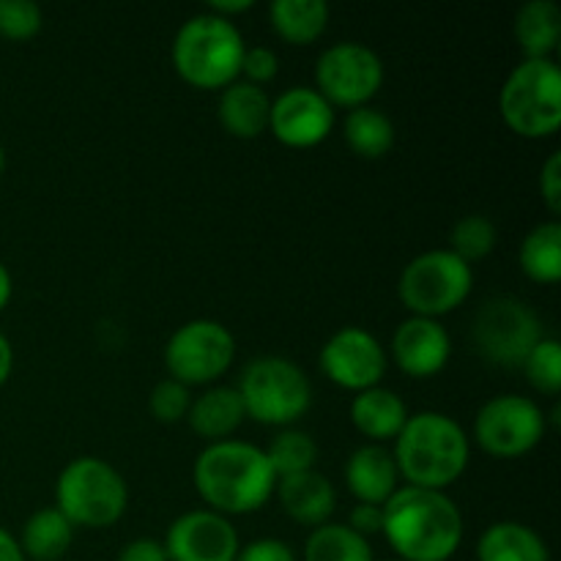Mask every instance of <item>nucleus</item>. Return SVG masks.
<instances>
[{
  "label": "nucleus",
  "mask_w": 561,
  "mask_h": 561,
  "mask_svg": "<svg viewBox=\"0 0 561 561\" xmlns=\"http://www.w3.org/2000/svg\"><path fill=\"white\" fill-rule=\"evenodd\" d=\"M499 110L518 137L542 140L561 126V75L553 58H524L504 80Z\"/></svg>",
  "instance_id": "obj_5"
},
{
  "label": "nucleus",
  "mask_w": 561,
  "mask_h": 561,
  "mask_svg": "<svg viewBox=\"0 0 561 561\" xmlns=\"http://www.w3.org/2000/svg\"><path fill=\"white\" fill-rule=\"evenodd\" d=\"M471 340L491 365L520 367L542 340V323L529 305L513 296H499L477 310Z\"/></svg>",
  "instance_id": "obj_9"
},
{
  "label": "nucleus",
  "mask_w": 561,
  "mask_h": 561,
  "mask_svg": "<svg viewBox=\"0 0 561 561\" xmlns=\"http://www.w3.org/2000/svg\"><path fill=\"white\" fill-rule=\"evenodd\" d=\"M540 195L553 217L561 214V153H551L540 170Z\"/></svg>",
  "instance_id": "obj_35"
},
{
  "label": "nucleus",
  "mask_w": 561,
  "mask_h": 561,
  "mask_svg": "<svg viewBox=\"0 0 561 561\" xmlns=\"http://www.w3.org/2000/svg\"><path fill=\"white\" fill-rule=\"evenodd\" d=\"M329 14L327 0H272L268 5L272 31L296 47L318 42L327 31Z\"/></svg>",
  "instance_id": "obj_23"
},
{
  "label": "nucleus",
  "mask_w": 561,
  "mask_h": 561,
  "mask_svg": "<svg viewBox=\"0 0 561 561\" xmlns=\"http://www.w3.org/2000/svg\"><path fill=\"white\" fill-rule=\"evenodd\" d=\"M392 458L409 485L444 493L469 466V436L453 416L438 411L409 414L394 438Z\"/></svg>",
  "instance_id": "obj_3"
},
{
  "label": "nucleus",
  "mask_w": 561,
  "mask_h": 561,
  "mask_svg": "<svg viewBox=\"0 0 561 561\" xmlns=\"http://www.w3.org/2000/svg\"><path fill=\"white\" fill-rule=\"evenodd\" d=\"M71 540H75V526L66 520V515L58 507H47L25 520L20 548L25 559L55 561L69 551Z\"/></svg>",
  "instance_id": "obj_25"
},
{
  "label": "nucleus",
  "mask_w": 561,
  "mask_h": 561,
  "mask_svg": "<svg viewBox=\"0 0 561 561\" xmlns=\"http://www.w3.org/2000/svg\"><path fill=\"white\" fill-rule=\"evenodd\" d=\"M190 387L173 381V378H164L157 387L151 389V398H148V409H151L153 420L162 422V425H175V422L186 420L190 414Z\"/></svg>",
  "instance_id": "obj_32"
},
{
  "label": "nucleus",
  "mask_w": 561,
  "mask_h": 561,
  "mask_svg": "<svg viewBox=\"0 0 561 561\" xmlns=\"http://www.w3.org/2000/svg\"><path fill=\"white\" fill-rule=\"evenodd\" d=\"M334 129V107L316 88H288L272 102L268 131L288 148H312Z\"/></svg>",
  "instance_id": "obj_15"
},
{
  "label": "nucleus",
  "mask_w": 561,
  "mask_h": 561,
  "mask_svg": "<svg viewBox=\"0 0 561 561\" xmlns=\"http://www.w3.org/2000/svg\"><path fill=\"white\" fill-rule=\"evenodd\" d=\"M348 526L362 537L376 535L383 526V510L376 507V504H356V507L351 510Z\"/></svg>",
  "instance_id": "obj_37"
},
{
  "label": "nucleus",
  "mask_w": 561,
  "mask_h": 561,
  "mask_svg": "<svg viewBox=\"0 0 561 561\" xmlns=\"http://www.w3.org/2000/svg\"><path fill=\"white\" fill-rule=\"evenodd\" d=\"M3 168H5V151L3 146H0V173H3Z\"/></svg>",
  "instance_id": "obj_43"
},
{
  "label": "nucleus",
  "mask_w": 561,
  "mask_h": 561,
  "mask_svg": "<svg viewBox=\"0 0 561 561\" xmlns=\"http://www.w3.org/2000/svg\"><path fill=\"white\" fill-rule=\"evenodd\" d=\"M323 376L351 392H365L381 383L387 354L381 343L362 327H345L327 340L318 356Z\"/></svg>",
  "instance_id": "obj_13"
},
{
  "label": "nucleus",
  "mask_w": 561,
  "mask_h": 561,
  "mask_svg": "<svg viewBox=\"0 0 561 561\" xmlns=\"http://www.w3.org/2000/svg\"><path fill=\"white\" fill-rule=\"evenodd\" d=\"M244 38L233 20L217 14L190 16L173 42V66L184 82L201 91H219L239 80Z\"/></svg>",
  "instance_id": "obj_4"
},
{
  "label": "nucleus",
  "mask_w": 561,
  "mask_h": 561,
  "mask_svg": "<svg viewBox=\"0 0 561 561\" xmlns=\"http://www.w3.org/2000/svg\"><path fill=\"white\" fill-rule=\"evenodd\" d=\"M471 283H474V272L469 263H463L449 250H431L416 255L403 268L398 296L411 316L438 321L469 299Z\"/></svg>",
  "instance_id": "obj_8"
},
{
  "label": "nucleus",
  "mask_w": 561,
  "mask_h": 561,
  "mask_svg": "<svg viewBox=\"0 0 561 561\" xmlns=\"http://www.w3.org/2000/svg\"><path fill=\"white\" fill-rule=\"evenodd\" d=\"M252 0H211L208 3V14H217L222 20H230L236 14H244V11L252 9Z\"/></svg>",
  "instance_id": "obj_39"
},
{
  "label": "nucleus",
  "mask_w": 561,
  "mask_h": 561,
  "mask_svg": "<svg viewBox=\"0 0 561 561\" xmlns=\"http://www.w3.org/2000/svg\"><path fill=\"white\" fill-rule=\"evenodd\" d=\"M277 496L288 518H294L301 526H318L329 524L337 504V493L329 477L312 471H301V474L283 477L277 480Z\"/></svg>",
  "instance_id": "obj_18"
},
{
  "label": "nucleus",
  "mask_w": 561,
  "mask_h": 561,
  "mask_svg": "<svg viewBox=\"0 0 561 561\" xmlns=\"http://www.w3.org/2000/svg\"><path fill=\"white\" fill-rule=\"evenodd\" d=\"M236 359V340L219 321L197 318L173 332L164 345L170 378L184 387H201L222 378Z\"/></svg>",
  "instance_id": "obj_10"
},
{
  "label": "nucleus",
  "mask_w": 561,
  "mask_h": 561,
  "mask_svg": "<svg viewBox=\"0 0 561 561\" xmlns=\"http://www.w3.org/2000/svg\"><path fill=\"white\" fill-rule=\"evenodd\" d=\"M381 82V58L359 42L332 44L316 64V91L332 107H367Z\"/></svg>",
  "instance_id": "obj_11"
},
{
  "label": "nucleus",
  "mask_w": 561,
  "mask_h": 561,
  "mask_svg": "<svg viewBox=\"0 0 561 561\" xmlns=\"http://www.w3.org/2000/svg\"><path fill=\"white\" fill-rule=\"evenodd\" d=\"M236 389H239L247 416L261 425H294L312 403L307 373L296 362L279 359V356H263L247 365Z\"/></svg>",
  "instance_id": "obj_7"
},
{
  "label": "nucleus",
  "mask_w": 561,
  "mask_h": 561,
  "mask_svg": "<svg viewBox=\"0 0 561 561\" xmlns=\"http://www.w3.org/2000/svg\"><path fill=\"white\" fill-rule=\"evenodd\" d=\"M11 367H14V351H11L9 340H5L3 334H0V387H3V383L9 381Z\"/></svg>",
  "instance_id": "obj_41"
},
{
  "label": "nucleus",
  "mask_w": 561,
  "mask_h": 561,
  "mask_svg": "<svg viewBox=\"0 0 561 561\" xmlns=\"http://www.w3.org/2000/svg\"><path fill=\"white\" fill-rule=\"evenodd\" d=\"M170 561H233L239 553V531L214 510H192L173 520L164 537Z\"/></svg>",
  "instance_id": "obj_14"
},
{
  "label": "nucleus",
  "mask_w": 561,
  "mask_h": 561,
  "mask_svg": "<svg viewBox=\"0 0 561 561\" xmlns=\"http://www.w3.org/2000/svg\"><path fill=\"white\" fill-rule=\"evenodd\" d=\"M118 561H170L164 553L162 542L151 540V537H140V540H131L129 546H124V551L118 553Z\"/></svg>",
  "instance_id": "obj_38"
},
{
  "label": "nucleus",
  "mask_w": 561,
  "mask_h": 561,
  "mask_svg": "<svg viewBox=\"0 0 561 561\" xmlns=\"http://www.w3.org/2000/svg\"><path fill=\"white\" fill-rule=\"evenodd\" d=\"M195 488L214 513L228 518L261 510L277 491V474L263 449L228 438L197 455Z\"/></svg>",
  "instance_id": "obj_2"
},
{
  "label": "nucleus",
  "mask_w": 561,
  "mask_h": 561,
  "mask_svg": "<svg viewBox=\"0 0 561 561\" xmlns=\"http://www.w3.org/2000/svg\"><path fill=\"white\" fill-rule=\"evenodd\" d=\"M405 420H409V409L392 389H365V392H356L354 403H351V422L373 444L394 442L403 431Z\"/></svg>",
  "instance_id": "obj_20"
},
{
  "label": "nucleus",
  "mask_w": 561,
  "mask_h": 561,
  "mask_svg": "<svg viewBox=\"0 0 561 561\" xmlns=\"http://www.w3.org/2000/svg\"><path fill=\"white\" fill-rule=\"evenodd\" d=\"M477 561H551L546 540L531 526L502 520L482 531Z\"/></svg>",
  "instance_id": "obj_22"
},
{
  "label": "nucleus",
  "mask_w": 561,
  "mask_h": 561,
  "mask_svg": "<svg viewBox=\"0 0 561 561\" xmlns=\"http://www.w3.org/2000/svg\"><path fill=\"white\" fill-rule=\"evenodd\" d=\"M268 113H272V99L266 96L261 85L236 80L228 88H222L219 124L230 137H239V140L261 137L263 131H268Z\"/></svg>",
  "instance_id": "obj_19"
},
{
  "label": "nucleus",
  "mask_w": 561,
  "mask_h": 561,
  "mask_svg": "<svg viewBox=\"0 0 561 561\" xmlns=\"http://www.w3.org/2000/svg\"><path fill=\"white\" fill-rule=\"evenodd\" d=\"M389 561H403V559H389Z\"/></svg>",
  "instance_id": "obj_44"
},
{
  "label": "nucleus",
  "mask_w": 561,
  "mask_h": 561,
  "mask_svg": "<svg viewBox=\"0 0 561 561\" xmlns=\"http://www.w3.org/2000/svg\"><path fill=\"white\" fill-rule=\"evenodd\" d=\"M190 427L206 442H228L247 420L244 403H241L239 389L233 387H211L190 405Z\"/></svg>",
  "instance_id": "obj_21"
},
{
  "label": "nucleus",
  "mask_w": 561,
  "mask_h": 561,
  "mask_svg": "<svg viewBox=\"0 0 561 561\" xmlns=\"http://www.w3.org/2000/svg\"><path fill=\"white\" fill-rule=\"evenodd\" d=\"M11 290H14V285H11V274H9V268H5L3 263H0V310H3V307L9 305Z\"/></svg>",
  "instance_id": "obj_42"
},
{
  "label": "nucleus",
  "mask_w": 561,
  "mask_h": 561,
  "mask_svg": "<svg viewBox=\"0 0 561 561\" xmlns=\"http://www.w3.org/2000/svg\"><path fill=\"white\" fill-rule=\"evenodd\" d=\"M496 225L485 217V214H469V217L458 219L449 230V252L458 255L463 263L482 261L496 247Z\"/></svg>",
  "instance_id": "obj_30"
},
{
  "label": "nucleus",
  "mask_w": 561,
  "mask_h": 561,
  "mask_svg": "<svg viewBox=\"0 0 561 561\" xmlns=\"http://www.w3.org/2000/svg\"><path fill=\"white\" fill-rule=\"evenodd\" d=\"M272 463L274 474L277 480L283 477H294L301 474V471H312L316 469L318 460V444L312 442L310 433L305 431H283L272 438L268 449H263Z\"/></svg>",
  "instance_id": "obj_29"
},
{
  "label": "nucleus",
  "mask_w": 561,
  "mask_h": 561,
  "mask_svg": "<svg viewBox=\"0 0 561 561\" xmlns=\"http://www.w3.org/2000/svg\"><path fill=\"white\" fill-rule=\"evenodd\" d=\"M0 561H27L20 542H16L5 529H0Z\"/></svg>",
  "instance_id": "obj_40"
},
{
  "label": "nucleus",
  "mask_w": 561,
  "mask_h": 561,
  "mask_svg": "<svg viewBox=\"0 0 561 561\" xmlns=\"http://www.w3.org/2000/svg\"><path fill=\"white\" fill-rule=\"evenodd\" d=\"M42 31V9L31 0H0V36L25 42Z\"/></svg>",
  "instance_id": "obj_33"
},
{
  "label": "nucleus",
  "mask_w": 561,
  "mask_h": 561,
  "mask_svg": "<svg viewBox=\"0 0 561 561\" xmlns=\"http://www.w3.org/2000/svg\"><path fill=\"white\" fill-rule=\"evenodd\" d=\"M392 356L405 376L431 378L447 367L453 356V340L442 321L411 316L394 329Z\"/></svg>",
  "instance_id": "obj_16"
},
{
  "label": "nucleus",
  "mask_w": 561,
  "mask_h": 561,
  "mask_svg": "<svg viewBox=\"0 0 561 561\" xmlns=\"http://www.w3.org/2000/svg\"><path fill=\"white\" fill-rule=\"evenodd\" d=\"M546 436V414L520 394H499L488 400L474 420V438L493 458H520Z\"/></svg>",
  "instance_id": "obj_12"
},
{
  "label": "nucleus",
  "mask_w": 561,
  "mask_h": 561,
  "mask_svg": "<svg viewBox=\"0 0 561 561\" xmlns=\"http://www.w3.org/2000/svg\"><path fill=\"white\" fill-rule=\"evenodd\" d=\"M381 510V531L398 559L449 561L463 542V515L447 493L405 485Z\"/></svg>",
  "instance_id": "obj_1"
},
{
  "label": "nucleus",
  "mask_w": 561,
  "mask_h": 561,
  "mask_svg": "<svg viewBox=\"0 0 561 561\" xmlns=\"http://www.w3.org/2000/svg\"><path fill=\"white\" fill-rule=\"evenodd\" d=\"M55 507L66 515L71 526L82 529H107L118 524L129 504L126 482L107 460L77 458L60 471L55 482Z\"/></svg>",
  "instance_id": "obj_6"
},
{
  "label": "nucleus",
  "mask_w": 561,
  "mask_h": 561,
  "mask_svg": "<svg viewBox=\"0 0 561 561\" xmlns=\"http://www.w3.org/2000/svg\"><path fill=\"white\" fill-rule=\"evenodd\" d=\"M515 38L526 58H551L561 38V11L553 0H529L515 14Z\"/></svg>",
  "instance_id": "obj_24"
},
{
  "label": "nucleus",
  "mask_w": 561,
  "mask_h": 561,
  "mask_svg": "<svg viewBox=\"0 0 561 561\" xmlns=\"http://www.w3.org/2000/svg\"><path fill=\"white\" fill-rule=\"evenodd\" d=\"M305 561H373V548L351 526L323 524L307 537Z\"/></svg>",
  "instance_id": "obj_28"
},
{
  "label": "nucleus",
  "mask_w": 561,
  "mask_h": 561,
  "mask_svg": "<svg viewBox=\"0 0 561 561\" xmlns=\"http://www.w3.org/2000/svg\"><path fill=\"white\" fill-rule=\"evenodd\" d=\"M279 71V58L274 49L268 47H252L244 49V58H241V75L247 77V82L252 85H263V82H272Z\"/></svg>",
  "instance_id": "obj_34"
},
{
  "label": "nucleus",
  "mask_w": 561,
  "mask_h": 561,
  "mask_svg": "<svg viewBox=\"0 0 561 561\" xmlns=\"http://www.w3.org/2000/svg\"><path fill=\"white\" fill-rule=\"evenodd\" d=\"M524 373L531 387L542 394L557 398L561 389V345L559 340L542 337L524 359Z\"/></svg>",
  "instance_id": "obj_31"
},
{
  "label": "nucleus",
  "mask_w": 561,
  "mask_h": 561,
  "mask_svg": "<svg viewBox=\"0 0 561 561\" xmlns=\"http://www.w3.org/2000/svg\"><path fill=\"white\" fill-rule=\"evenodd\" d=\"M520 268L529 279L540 285H553L561 279V225L557 219L529 230L520 244Z\"/></svg>",
  "instance_id": "obj_27"
},
{
  "label": "nucleus",
  "mask_w": 561,
  "mask_h": 561,
  "mask_svg": "<svg viewBox=\"0 0 561 561\" xmlns=\"http://www.w3.org/2000/svg\"><path fill=\"white\" fill-rule=\"evenodd\" d=\"M345 142L362 159H381L394 146V124L376 107H356L345 115Z\"/></svg>",
  "instance_id": "obj_26"
},
{
  "label": "nucleus",
  "mask_w": 561,
  "mask_h": 561,
  "mask_svg": "<svg viewBox=\"0 0 561 561\" xmlns=\"http://www.w3.org/2000/svg\"><path fill=\"white\" fill-rule=\"evenodd\" d=\"M398 480V463L383 444H365L345 463V482L359 504L383 507L400 488Z\"/></svg>",
  "instance_id": "obj_17"
},
{
  "label": "nucleus",
  "mask_w": 561,
  "mask_h": 561,
  "mask_svg": "<svg viewBox=\"0 0 561 561\" xmlns=\"http://www.w3.org/2000/svg\"><path fill=\"white\" fill-rule=\"evenodd\" d=\"M233 561H296V553L290 551L288 542L263 537V540H255L250 542V546L239 548Z\"/></svg>",
  "instance_id": "obj_36"
}]
</instances>
